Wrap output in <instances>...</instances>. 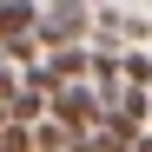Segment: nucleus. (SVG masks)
Segmentation results:
<instances>
[{"label": "nucleus", "mask_w": 152, "mask_h": 152, "mask_svg": "<svg viewBox=\"0 0 152 152\" xmlns=\"http://www.w3.org/2000/svg\"><path fill=\"white\" fill-rule=\"evenodd\" d=\"M86 7H73V0H53V7H40V27H33V40L46 46V53H60V46H80L86 40Z\"/></svg>", "instance_id": "f03ea898"}, {"label": "nucleus", "mask_w": 152, "mask_h": 152, "mask_svg": "<svg viewBox=\"0 0 152 152\" xmlns=\"http://www.w3.org/2000/svg\"><path fill=\"white\" fill-rule=\"evenodd\" d=\"M119 73H126V86H145V93H152V53L126 46V53H119Z\"/></svg>", "instance_id": "423d86ee"}, {"label": "nucleus", "mask_w": 152, "mask_h": 152, "mask_svg": "<svg viewBox=\"0 0 152 152\" xmlns=\"http://www.w3.org/2000/svg\"><path fill=\"white\" fill-rule=\"evenodd\" d=\"M53 119H60V126H73V132H99V119H106V99H99V86H93V80L60 86V93H53Z\"/></svg>", "instance_id": "f257e3e1"}, {"label": "nucleus", "mask_w": 152, "mask_h": 152, "mask_svg": "<svg viewBox=\"0 0 152 152\" xmlns=\"http://www.w3.org/2000/svg\"><path fill=\"white\" fill-rule=\"evenodd\" d=\"M46 73H53L60 86H73V80H93V53H86V46H60V53H46Z\"/></svg>", "instance_id": "39448f33"}, {"label": "nucleus", "mask_w": 152, "mask_h": 152, "mask_svg": "<svg viewBox=\"0 0 152 152\" xmlns=\"http://www.w3.org/2000/svg\"><path fill=\"white\" fill-rule=\"evenodd\" d=\"M46 113H53V93H46V86H27V80H20L13 106H7V119H13V126H40Z\"/></svg>", "instance_id": "20e7f679"}, {"label": "nucleus", "mask_w": 152, "mask_h": 152, "mask_svg": "<svg viewBox=\"0 0 152 152\" xmlns=\"http://www.w3.org/2000/svg\"><path fill=\"white\" fill-rule=\"evenodd\" d=\"M33 27H40V0H0V46L27 40Z\"/></svg>", "instance_id": "7ed1b4c3"}, {"label": "nucleus", "mask_w": 152, "mask_h": 152, "mask_svg": "<svg viewBox=\"0 0 152 152\" xmlns=\"http://www.w3.org/2000/svg\"><path fill=\"white\" fill-rule=\"evenodd\" d=\"M132 152H152V126H145V132H139V139H132Z\"/></svg>", "instance_id": "0eeeda50"}]
</instances>
